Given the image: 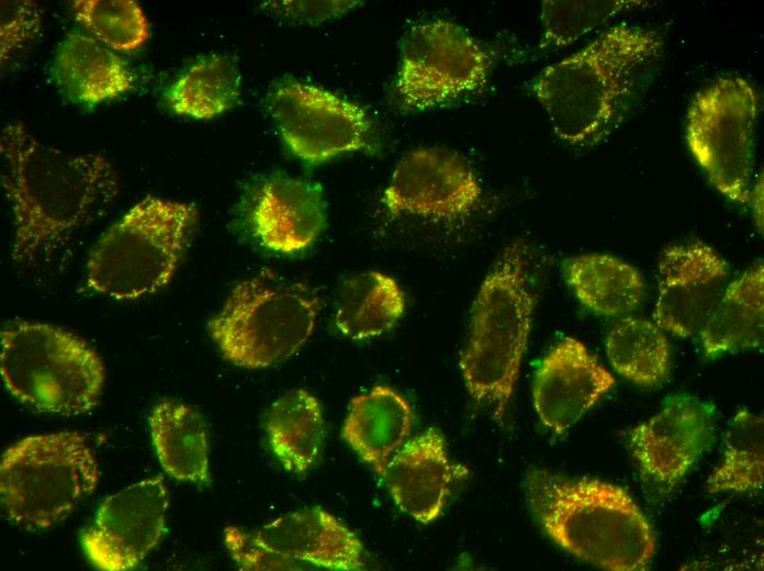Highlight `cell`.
Here are the masks:
<instances>
[{"instance_id": "16", "label": "cell", "mask_w": 764, "mask_h": 571, "mask_svg": "<svg viewBox=\"0 0 764 571\" xmlns=\"http://www.w3.org/2000/svg\"><path fill=\"white\" fill-rule=\"evenodd\" d=\"M247 534L272 555L280 570H300L305 564L337 571L366 568L360 539L321 507L286 514Z\"/></svg>"}, {"instance_id": "9", "label": "cell", "mask_w": 764, "mask_h": 571, "mask_svg": "<svg viewBox=\"0 0 764 571\" xmlns=\"http://www.w3.org/2000/svg\"><path fill=\"white\" fill-rule=\"evenodd\" d=\"M492 56L465 29L435 19L415 24L401 43L394 98L404 112H418L481 91Z\"/></svg>"}, {"instance_id": "6", "label": "cell", "mask_w": 764, "mask_h": 571, "mask_svg": "<svg viewBox=\"0 0 764 571\" xmlns=\"http://www.w3.org/2000/svg\"><path fill=\"white\" fill-rule=\"evenodd\" d=\"M0 372L19 402L61 416L96 407L104 383L98 354L80 337L44 323L19 322L1 332Z\"/></svg>"}, {"instance_id": "10", "label": "cell", "mask_w": 764, "mask_h": 571, "mask_svg": "<svg viewBox=\"0 0 764 571\" xmlns=\"http://www.w3.org/2000/svg\"><path fill=\"white\" fill-rule=\"evenodd\" d=\"M757 96L745 79H717L693 99L686 123L688 147L711 183L745 204L751 190Z\"/></svg>"}, {"instance_id": "23", "label": "cell", "mask_w": 764, "mask_h": 571, "mask_svg": "<svg viewBox=\"0 0 764 571\" xmlns=\"http://www.w3.org/2000/svg\"><path fill=\"white\" fill-rule=\"evenodd\" d=\"M148 423L157 457L169 475L196 484L210 481L207 430L199 412L176 400H161Z\"/></svg>"}, {"instance_id": "13", "label": "cell", "mask_w": 764, "mask_h": 571, "mask_svg": "<svg viewBox=\"0 0 764 571\" xmlns=\"http://www.w3.org/2000/svg\"><path fill=\"white\" fill-rule=\"evenodd\" d=\"M715 407L695 396L668 398L659 413L629 430L630 451L644 485L668 494L709 447Z\"/></svg>"}, {"instance_id": "12", "label": "cell", "mask_w": 764, "mask_h": 571, "mask_svg": "<svg viewBox=\"0 0 764 571\" xmlns=\"http://www.w3.org/2000/svg\"><path fill=\"white\" fill-rule=\"evenodd\" d=\"M482 188L459 154L443 147H419L395 166L382 202L392 216L453 222L479 205Z\"/></svg>"}, {"instance_id": "28", "label": "cell", "mask_w": 764, "mask_h": 571, "mask_svg": "<svg viewBox=\"0 0 764 571\" xmlns=\"http://www.w3.org/2000/svg\"><path fill=\"white\" fill-rule=\"evenodd\" d=\"M723 456L710 473L709 493L759 491L764 481V419L748 410L739 411L724 434Z\"/></svg>"}, {"instance_id": "33", "label": "cell", "mask_w": 764, "mask_h": 571, "mask_svg": "<svg viewBox=\"0 0 764 571\" xmlns=\"http://www.w3.org/2000/svg\"><path fill=\"white\" fill-rule=\"evenodd\" d=\"M271 7L288 16L319 21L346 12L358 4V1H280Z\"/></svg>"}, {"instance_id": "24", "label": "cell", "mask_w": 764, "mask_h": 571, "mask_svg": "<svg viewBox=\"0 0 764 571\" xmlns=\"http://www.w3.org/2000/svg\"><path fill=\"white\" fill-rule=\"evenodd\" d=\"M564 279L592 312L620 316L642 302L644 286L632 266L605 254H584L564 261Z\"/></svg>"}, {"instance_id": "27", "label": "cell", "mask_w": 764, "mask_h": 571, "mask_svg": "<svg viewBox=\"0 0 764 571\" xmlns=\"http://www.w3.org/2000/svg\"><path fill=\"white\" fill-rule=\"evenodd\" d=\"M240 94V75L233 58L213 55L182 72L167 91L176 114L198 120L213 119L231 109Z\"/></svg>"}, {"instance_id": "25", "label": "cell", "mask_w": 764, "mask_h": 571, "mask_svg": "<svg viewBox=\"0 0 764 571\" xmlns=\"http://www.w3.org/2000/svg\"><path fill=\"white\" fill-rule=\"evenodd\" d=\"M266 430L269 446L284 469L303 474L322 451L325 422L321 404L305 390H291L272 404Z\"/></svg>"}, {"instance_id": "34", "label": "cell", "mask_w": 764, "mask_h": 571, "mask_svg": "<svg viewBox=\"0 0 764 571\" xmlns=\"http://www.w3.org/2000/svg\"><path fill=\"white\" fill-rule=\"evenodd\" d=\"M752 209L754 222L760 233L763 232V176L757 179L756 183L751 188L749 202Z\"/></svg>"}, {"instance_id": "7", "label": "cell", "mask_w": 764, "mask_h": 571, "mask_svg": "<svg viewBox=\"0 0 764 571\" xmlns=\"http://www.w3.org/2000/svg\"><path fill=\"white\" fill-rule=\"evenodd\" d=\"M319 307L310 287L263 270L234 287L209 331L233 365L266 368L302 347L314 331Z\"/></svg>"}, {"instance_id": "5", "label": "cell", "mask_w": 764, "mask_h": 571, "mask_svg": "<svg viewBox=\"0 0 764 571\" xmlns=\"http://www.w3.org/2000/svg\"><path fill=\"white\" fill-rule=\"evenodd\" d=\"M198 219L192 203L147 195L114 222L90 250L89 288L116 300L161 289L173 277Z\"/></svg>"}, {"instance_id": "30", "label": "cell", "mask_w": 764, "mask_h": 571, "mask_svg": "<svg viewBox=\"0 0 764 571\" xmlns=\"http://www.w3.org/2000/svg\"><path fill=\"white\" fill-rule=\"evenodd\" d=\"M71 10L77 22L112 51L134 52L149 37L147 19L135 1L76 0Z\"/></svg>"}, {"instance_id": "1", "label": "cell", "mask_w": 764, "mask_h": 571, "mask_svg": "<svg viewBox=\"0 0 764 571\" xmlns=\"http://www.w3.org/2000/svg\"><path fill=\"white\" fill-rule=\"evenodd\" d=\"M0 154L18 264L48 258L117 193L106 158L48 146L19 121L3 126Z\"/></svg>"}, {"instance_id": "18", "label": "cell", "mask_w": 764, "mask_h": 571, "mask_svg": "<svg viewBox=\"0 0 764 571\" xmlns=\"http://www.w3.org/2000/svg\"><path fill=\"white\" fill-rule=\"evenodd\" d=\"M468 474L465 466L450 459L442 433L430 427L392 456L381 478L402 512L428 524L441 514L453 489Z\"/></svg>"}, {"instance_id": "17", "label": "cell", "mask_w": 764, "mask_h": 571, "mask_svg": "<svg viewBox=\"0 0 764 571\" xmlns=\"http://www.w3.org/2000/svg\"><path fill=\"white\" fill-rule=\"evenodd\" d=\"M614 384L613 374L580 340L564 337L538 367L532 384L535 410L547 428L562 434Z\"/></svg>"}, {"instance_id": "29", "label": "cell", "mask_w": 764, "mask_h": 571, "mask_svg": "<svg viewBox=\"0 0 764 571\" xmlns=\"http://www.w3.org/2000/svg\"><path fill=\"white\" fill-rule=\"evenodd\" d=\"M606 354L614 369L628 380L651 387L670 369V348L662 328L639 317L617 322L606 338Z\"/></svg>"}, {"instance_id": "3", "label": "cell", "mask_w": 764, "mask_h": 571, "mask_svg": "<svg viewBox=\"0 0 764 571\" xmlns=\"http://www.w3.org/2000/svg\"><path fill=\"white\" fill-rule=\"evenodd\" d=\"M525 494L547 535L574 557L600 569L645 570L655 537L643 513L620 486L532 470Z\"/></svg>"}, {"instance_id": "26", "label": "cell", "mask_w": 764, "mask_h": 571, "mask_svg": "<svg viewBox=\"0 0 764 571\" xmlns=\"http://www.w3.org/2000/svg\"><path fill=\"white\" fill-rule=\"evenodd\" d=\"M404 310V293L397 282L383 272L366 271L342 284L335 324L345 336L364 340L392 328Z\"/></svg>"}, {"instance_id": "19", "label": "cell", "mask_w": 764, "mask_h": 571, "mask_svg": "<svg viewBox=\"0 0 764 571\" xmlns=\"http://www.w3.org/2000/svg\"><path fill=\"white\" fill-rule=\"evenodd\" d=\"M322 187L314 181L276 175L256 189L249 223L258 242L279 254H295L310 247L325 224Z\"/></svg>"}, {"instance_id": "22", "label": "cell", "mask_w": 764, "mask_h": 571, "mask_svg": "<svg viewBox=\"0 0 764 571\" xmlns=\"http://www.w3.org/2000/svg\"><path fill=\"white\" fill-rule=\"evenodd\" d=\"M756 264L728 283L699 332L707 357L759 348L764 332V269Z\"/></svg>"}, {"instance_id": "8", "label": "cell", "mask_w": 764, "mask_h": 571, "mask_svg": "<svg viewBox=\"0 0 764 571\" xmlns=\"http://www.w3.org/2000/svg\"><path fill=\"white\" fill-rule=\"evenodd\" d=\"M98 481V463L82 434L29 436L2 455V513L20 528L45 529L67 518Z\"/></svg>"}, {"instance_id": "11", "label": "cell", "mask_w": 764, "mask_h": 571, "mask_svg": "<svg viewBox=\"0 0 764 571\" xmlns=\"http://www.w3.org/2000/svg\"><path fill=\"white\" fill-rule=\"evenodd\" d=\"M267 104L285 145L304 161L318 164L374 149L364 109L329 90L288 80L270 91Z\"/></svg>"}, {"instance_id": "20", "label": "cell", "mask_w": 764, "mask_h": 571, "mask_svg": "<svg viewBox=\"0 0 764 571\" xmlns=\"http://www.w3.org/2000/svg\"><path fill=\"white\" fill-rule=\"evenodd\" d=\"M413 418L405 398L390 387L377 385L351 399L341 436L382 477L389 460L407 441Z\"/></svg>"}, {"instance_id": "15", "label": "cell", "mask_w": 764, "mask_h": 571, "mask_svg": "<svg viewBox=\"0 0 764 571\" xmlns=\"http://www.w3.org/2000/svg\"><path fill=\"white\" fill-rule=\"evenodd\" d=\"M728 280V264L708 245L698 242L666 248L659 262L655 324L679 337L699 334Z\"/></svg>"}, {"instance_id": "4", "label": "cell", "mask_w": 764, "mask_h": 571, "mask_svg": "<svg viewBox=\"0 0 764 571\" xmlns=\"http://www.w3.org/2000/svg\"><path fill=\"white\" fill-rule=\"evenodd\" d=\"M530 246L513 240L483 280L472 305L459 366L470 396L503 423L531 329L537 292Z\"/></svg>"}, {"instance_id": "14", "label": "cell", "mask_w": 764, "mask_h": 571, "mask_svg": "<svg viewBox=\"0 0 764 571\" xmlns=\"http://www.w3.org/2000/svg\"><path fill=\"white\" fill-rule=\"evenodd\" d=\"M168 503L167 486L160 475L108 496L81 537L90 561L105 571L137 567L164 533Z\"/></svg>"}, {"instance_id": "2", "label": "cell", "mask_w": 764, "mask_h": 571, "mask_svg": "<svg viewBox=\"0 0 764 571\" xmlns=\"http://www.w3.org/2000/svg\"><path fill=\"white\" fill-rule=\"evenodd\" d=\"M662 47L656 31L622 23L544 68L532 90L557 136L585 146L607 135L623 116Z\"/></svg>"}, {"instance_id": "21", "label": "cell", "mask_w": 764, "mask_h": 571, "mask_svg": "<svg viewBox=\"0 0 764 571\" xmlns=\"http://www.w3.org/2000/svg\"><path fill=\"white\" fill-rule=\"evenodd\" d=\"M55 78L61 90L80 104L115 99L133 87V75L114 51L86 33L70 32L58 47Z\"/></svg>"}, {"instance_id": "32", "label": "cell", "mask_w": 764, "mask_h": 571, "mask_svg": "<svg viewBox=\"0 0 764 571\" xmlns=\"http://www.w3.org/2000/svg\"><path fill=\"white\" fill-rule=\"evenodd\" d=\"M42 30V10L30 0H2L0 2V60L11 57L34 43Z\"/></svg>"}, {"instance_id": "31", "label": "cell", "mask_w": 764, "mask_h": 571, "mask_svg": "<svg viewBox=\"0 0 764 571\" xmlns=\"http://www.w3.org/2000/svg\"><path fill=\"white\" fill-rule=\"evenodd\" d=\"M647 3L631 0L542 1L540 48L568 46L618 13Z\"/></svg>"}]
</instances>
